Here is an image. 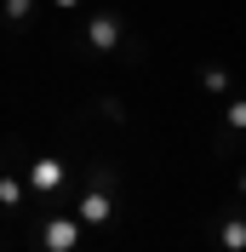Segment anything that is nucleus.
<instances>
[{
  "mask_svg": "<svg viewBox=\"0 0 246 252\" xmlns=\"http://www.w3.org/2000/svg\"><path fill=\"white\" fill-rule=\"evenodd\" d=\"M217 241H223V252H246V218H223Z\"/></svg>",
  "mask_w": 246,
  "mask_h": 252,
  "instance_id": "39448f33",
  "label": "nucleus"
},
{
  "mask_svg": "<svg viewBox=\"0 0 246 252\" xmlns=\"http://www.w3.org/2000/svg\"><path fill=\"white\" fill-rule=\"evenodd\" d=\"M23 195H29V189L17 184V178H0V206H17Z\"/></svg>",
  "mask_w": 246,
  "mask_h": 252,
  "instance_id": "6e6552de",
  "label": "nucleus"
},
{
  "mask_svg": "<svg viewBox=\"0 0 246 252\" xmlns=\"http://www.w3.org/2000/svg\"><path fill=\"white\" fill-rule=\"evenodd\" d=\"M223 126H229V132H246V97H235L229 109H223Z\"/></svg>",
  "mask_w": 246,
  "mask_h": 252,
  "instance_id": "0eeeda50",
  "label": "nucleus"
},
{
  "mask_svg": "<svg viewBox=\"0 0 246 252\" xmlns=\"http://www.w3.org/2000/svg\"><path fill=\"white\" fill-rule=\"evenodd\" d=\"M52 6H58V12H75V6H80V0H52Z\"/></svg>",
  "mask_w": 246,
  "mask_h": 252,
  "instance_id": "9d476101",
  "label": "nucleus"
},
{
  "mask_svg": "<svg viewBox=\"0 0 246 252\" xmlns=\"http://www.w3.org/2000/svg\"><path fill=\"white\" fill-rule=\"evenodd\" d=\"M86 46L92 52H115L121 46V17L115 12H92L86 17Z\"/></svg>",
  "mask_w": 246,
  "mask_h": 252,
  "instance_id": "7ed1b4c3",
  "label": "nucleus"
},
{
  "mask_svg": "<svg viewBox=\"0 0 246 252\" xmlns=\"http://www.w3.org/2000/svg\"><path fill=\"white\" fill-rule=\"evenodd\" d=\"M75 218H80V223H92V229H103V223L115 218V195H109L103 184L86 189V195H80V206H75Z\"/></svg>",
  "mask_w": 246,
  "mask_h": 252,
  "instance_id": "f03ea898",
  "label": "nucleus"
},
{
  "mask_svg": "<svg viewBox=\"0 0 246 252\" xmlns=\"http://www.w3.org/2000/svg\"><path fill=\"white\" fill-rule=\"evenodd\" d=\"M241 195H246V172H241Z\"/></svg>",
  "mask_w": 246,
  "mask_h": 252,
  "instance_id": "9b49d317",
  "label": "nucleus"
},
{
  "mask_svg": "<svg viewBox=\"0 0 246 252\" xmlns=\"http://www.w3.org/2000/svg\"><path fill=\"white\" fill-rule=\"evenodd\" d=\"M0 12H6V23H29V17H34V0H6Z\"/></svg>",
  "mask_w": 246,
  "mask_h": 252,
  "instance_id": "423d86ee",
  "label": "nucleus"
},
{
  "mask_svg": "<svg viewBox=\"0 0 246 252\" xmlns=\"http://www.w3.org/2000/svg\"><path fill=\"white\" fill-rule=\"evenodd\" d=\"M63 189V160H52V155H40L29 166V195H58Z\"/></svg>",
  "mask_w": 246,
  "mask_h": 252,
  "instance_id": "20e7f679",
  "label": "nucleus"
},
{
  "mask_svg": "<svg viewBox=\"0 0 246 252\" xmlns=\"http://www.w3.org/2000/svg\"><path fill=\"white\" fill-rule=\"evenodd\" d=\"M206 92H212V97L229 92V69H206Z\"/></svg>",
  "mask_w": 246,
  "mask_h": 252,
  "instance_id": "1a4fd4ad",
  "label": "nucleus"
},
{
  "mask_svg": "<svg viewBox=\"0 0 246 252\" xmlns=\"http://www.w3.org/2000/svg\"><path fill=\"white\" fill-rule=\"evenodd\" d=\"M40 247L46 252H75L80 247V218H46L40 223Z\"/></svg>",
  "mask_w": 246,
  "mask_h": 252,
  "instance_id": "f257e3e1",
  "label": "nucleus"
}]
</instances>
